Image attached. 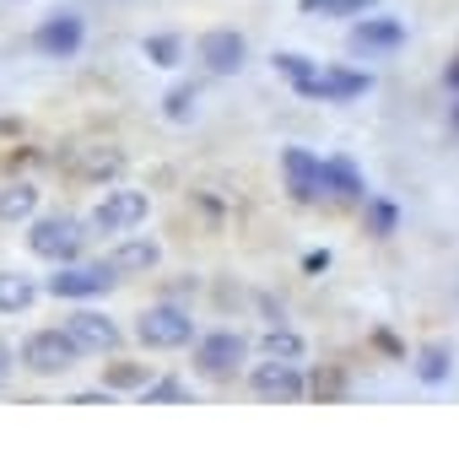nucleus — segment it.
Wrapping results in <instances>:
<instances>
[{
    "instance_id": "f257e3e1",
    "label": "nucleus",
    "mask_w": 459,
    "mask_h": 459,
    "mask_svg": "<svg viewBox=\"0 0 459 459\" xmlns=\"http://www.w3.org/2000/svg\"><path fill=\"white\" fill-rule=\"evenodd\" d=\"M87 244H92V227L71 211H39L28 221V255L44 265H71L87 255Z\"/></svg>"
},
{
    "instance_id": "f03ea898",
    "label": "nucleus",
    "mask_w": 459,
    "mask_h": 459,
    "mask_svg": "<svg viewBox=\"0 0 459 459\" xmlns=\"http://www.w3.org/2000/svg\"><path fill=\"white\" fill-rule=\"evenodd\" d=\"M195 378L200 384H233L238 373H249V335L233 325H211L195 335Z\"/></svg>"
},
{
    "instance_id": "7ed1b4c3",
    "label": "nucleus",
    "mask_w": 459,
    "mask_h": 459,
    "mask_svg": "<svg viewBox=\"0 0 459 459\" xmlns=\"http://www.w3.org/2000/svg\"><path fill=\"white\" fill-rule=\"evenodd\" d=\"M146 221H152V195L135 184H108L87 216L92 238H125V233H141Z\"/></svg>"
},
{
    "instance_id": "20e7f679",
    "label": "nucleus",
    "mask_w": 459,
    "mask_h": 459,
    "mask_svg": "<svg viewBox=\"0 0 459 459\" xmlns=\"http://www.w3.org/2000/svg\"><path fill=\"white\" fill-rule=\"evenodd\" d=\"M130 335H135V346H146V351H184V346H195V314H189L184 303L162 298V303H152V308L135 314Z\"/></svg>"
},
{
    "instance_id": "39448f33",
    "label": "nucleus",
    "mask_w": 459,
    "mask_h": 459,
    "mask_svg": "<svg viewBox=\"0 0 459 459\" xmlns=\"http://www.w3.org/2000/svg\"><path fill=\"white\" fill-rule=\"evenodd\" d=\"M82 357H87V351L71 341L65 325H39V330L22 341V351H17L22 373H33V378H65Z\"/></svg>"
},
{
    "instance_id": "423d86ee",
    "label": "nucleus",
    "mask_w": 459,
    "mask_h": 459,
    "mask_svg": "<svg viewBox=\"0 0 459 459\" xmlns=\"http://www.w3.org/2000/svg\"><path fill=\"white\" fill-rule=\"evenodd\" d=\"M411 44V22H400V17H389V12H368V17H357L351 28H346V55L351 60H389V55H400Z\"/></svg>"
},
{
    "instance_id": "0eeeda50",
    "label": "nucleus",
    "mask_w": 459,
    "mask_h": 459,
    "mask_svg": "<svg viewBox=\"0 0 459 459\" xmlns=\"http://www.w3.org/2000/svg\"><path fill=\"white\" fill-rule=\"evenodd\" d=\"M114 287H119V276L108 271V260H71V265H55V276L44 281V298L92 303V298H108Z\"/></svg>"
},
{
    "instance_id": "6e6552de",
    "label": "nucleus",
    "mask_w": 459,
    "mask_h": 459,
    "mask_svg": "<svg viewBox=\"0 0 459 459\" xmlns=\"http://www.w3.org/2000/svg\"><path fill=\"white\" fill-rule=\"evenodd\" d=\"M244 378H249V394L265 400V405H298V400H308V368H303V362L265 357V362H255Z\"/></svg>"
},
{
    "instance_id": "1a4fd4ad",
    "label": "nucleus",
    "mask_w": 459,
    "mask_h": 459,
    "mask_svg": "<svg viewBox=\"0 0 459 459\" xmlns=\"http://www.w3.org/2000/svg\"><path fill=\"white\" fill-rule=\"evenodd\" d=\"M33 55H44V60H76L82 49H87V17L82 12H49L39 28H33Z\"/></svg>"
},
{
    "instance_id": "9d476101",
    "label": "nucleus",
    "mask_w": 459,
    "mask_h": 459,
    "mask_svg": "<svg viewBox=\"0 0 459 459\" xmlns=\"http://www.w3.org/2000/svg\"><path fill=\"white\" fill-rule=\"evenodd\" d=\"M281 189L292 205H319L325 200V157L308 146H281Z\"/></svg>"
},
{
    "instance_id": "9b49d317",
    "label": "nucleus",
    "mask_w": 459,
    "mask_h": 459,
    "mask_svg": "<svg viewBox=\"0 0 459 459\" xmlns=\"http://www.w3.org/2000/svg\"><path fill=\"white\" fill-rule=\"evenodd\" d=\"M195 60L205 76H238L249 65V39L238 28H205L195 39Z\"/></svg>"
},
{
    "instance_id": "f8f14e48",
    "label": "nucleus",
    "mask_w": 459,
    "mask_h": 459,
    "mask_svg": "<svg viewBox=\"0 0 459 459\" xmlns=\"http://www.w3.org/2000/svg\"><path fill=\"white\" fill-rule=\"evenodd\" d=\"M373 92V71L368 65H319V76L308 82V103H330V108H346L357 98Z\"/></svg>"
},
{
    "instance_id": "ddd939ff",
    "label": "nucleus",
    "mask_w": 459,
    "mask_h": 459,
    "mask_svg": "<svg viewBox=\"0 0 459 459\" xmlns=\"http://www.w3.org/2000/svg\"><path fill=\"white\" fill-rule=\"evenodd\" d=\"M65 330H71V341H76L87 357H114V351L125 346L119 319H114V314H103V308H92V303H76V308H71V319H65Z\"/></svg>"
},
{
    "instance_id": "4468645a",
    "label": "nucleus",
    "mask_w": 459,
    "mask_h": 459,
    "mask_svg": "<svg viewBox=\"0 0 459 459\" xmlns=\"http://www.w3.org/2000/svg\"><path fill=\"white\" fill-rule=\"evenodd\" d=\"M108 271L125 281V276H152L157 265H162V244L157 238H141V233H125V238H114L108 244Z\"/></svg>"
},
{
    "instance_id": "2eb2a0df",
    "label": "nucleus",
    "mask_w": 459,
    "mask_h": 459,
    "mask_svg": "<svg viewBox=\"0 0 459 459\" xmlns=\"http://www.w3.org/2000/svg\"><path fill=\"white\" fill-rule=\"evenodd\" d=\"M325 200L330 205H362L368 200V178H362L357 157H346V152L325 157Z\"/></svg>"
},
{
    "instance_id": "dca6fc26",
    "label": "nucleus",
    "mask_w": 459,
    "mask_h": 459,
    "mask_svg": "<svg viewBox=\"0 0 459 459\" xmlns=\"http://www.w3.org/2000/svg\"><path fill=\"white\" fill-rule=\"evenodd\" d=\"M454 362H459L454 341H421V346L411 351V373H416V384H427V389L448 384V378H454Z\"/></svg>"
},
{
    "instance_id": "f3484780",
    "label": "nucleus",
    "mask_w": 459,
    "mask_h": 459,
    "mask_svg": "<svg viewBox=\"0 0 459 459\" xmlns=\"http://www.w3.org/2000/svg\"><path fill=\"white\" fill-rule=\"evenodd\" d=\"M39 184L33 178H12V184H0V227H22L39 216Z\"/></svg>"
},
{
    "instance_id": "a211bd4d",
    "label": "nucleus",
    "mask_w": 459,
    "mask_h": 459,
    "mask_svg": "<svg viewBox=\"0 0 459 459\" xmlns=\"http://www.w3.org/2000/svg\"><path fill=\"white\" fill-rule=\"evenodd\" d=\"M39 298H44V281H33L28 271H0V314H6V319L28 314Z\"/></svg>"
},
{
    "instance_id": "6ab92c4d",
    "label": "nucleus",
    "mask_w": 459,
    "mask_h": 459,
    "mask_svg": "<svg viewBox=\"0 0 459 459\" xmlns=\"http://www.w3.org/2000/svg\"><path fill=\"white\" fill-rule=\"evenodd\" d=\"M125 173V157L114 152V146H92V152H82V157H71V178H87V184H114Z\"/></svg>"
},
{
    "instance_id": "aec40b11",
    "label": "nucleus",
    "mask_w": 459,
    "mask_h": 459,
    "mask_svg": "<svg viewBox=\"0 0 459 459\" xmlns=\"http://www.w3.org/2000/svg\"><path fill=\"white\" fill-rule=\"evenodd\" d=\"M400 200H389V195H368L362 200V233L368 238H378V244H389L394 233H400Z\"/></svg>"
},
{
    "instance_id": "412c9836",
    "label": "nucleus",
    "mask_w": 459,
    "mask_h": 459,
    "mask_svg": "<svg viewBox=\"0 0 459 459\" xmlns=\"http://www.w3.org/2000/svg\"><path fill=\"white\" fill-rule=\"evenodd\" d=\"M152 378H157V368H146V362H135V357H108V368H103V384H108L114 394H141Z\"/></svg>"
},
{
    "instance_id": "4be33fe9",
    "label": "nucleus",
    "mask_w": 459,
    "mask_h": 459,
    "mask_svg": "<svg viewBox=\"0 0 459 459\" xmlns=\"http://www.w3.org/2000/svg\"><path fill=\"white\" fill-rule=\"evenodd\" d=\"M298 12L314 22H357V17L378 12V0H298Z\"/></svg>"
},
{
    "instance_id": "5701e85b",
    "label": "nucleus",
    "mask_w": 459,
    "mask_h": 459,
    "mask_svg": "<svg viewBox=\"0 0 459 459\" xmlns=\"http://www.w3.org/2000/svg\"><path fill=\"white\" fill-rule=\"evenodd\" d=\"M200 98H205V87H200V82H173V87L162 92V119H168V125H195Z\"/></svg>"
},
{
    "instance_id": "b1692460",
    "label": "nucleus",
    "mask_w": 459,
    "mask_h": 459,
    "mask_svg": "<svg viewBox=\"0 0 459 459\" xmlns=\"http://www.w3.org/2000/svg\"><path fill=\"white\" fill-rule=\"evenodd\" d=\"M184 33H146L141 39V55H146V65L152 71H178L184 65Z\"/></svg>"
},
{
    "instance_id": "393cba45",
    "label": "nucleus",
    "mask_w": 459,
    "mask_h": 459,
    "mask_svg": "<svg viewBox=\"0 0 459 459\" xmlns=\"http://www.w3.org/2000/svg\"><path fill=\"white\" fill-rule=\"evenodd\" d=\"M271 65H276V76H281L298 98H303V92H308V82L319 76V60H314V55H298V49H276V55H271Z\"/></svg>"
},
{
    "instance_id": "a878e982",
    "label": "nucleus",
    "mask_w": 459,
    "mask_h": 459,
    "mask_svg": "<svg viewBox=\"0 0 459 459\" xmlns=\"http://www.w3.org/2000/svg\"><path fill=\"white\" fill-rule=\"evenodd\" d=\"M260 351H265V357H281V362H303V357H308V341H303L298 330H287V325H265Z\"/></svg>"
},
{
    "instance_id": "bb28decb",
    "label": "nucleus",
    "mask_w": 459,
    "mask_h": 459,
    "mask_svg": "<svg viewBox=\"0 0 459 459\" xmlns=\"http://www.w3.org/2000/svg\"><path fill=\"white\" fill-rule=\"evenodd\" d=\"M141 400H146V405H189V400H195V384L178 378V373H157V378L141 389Z\"/></svg>"
},
{
    "instance_id": "cd10ccee",
    "label": "nucleus",
    "mask_w": 459,
    "mask_h": 459,
    "mask_svg": "<svg viewBox=\"0 0 459 459\" xmlns=\"http://www.w3.org/2000/svg\"><path fill=\"white\" fill-rule=\"evenodd\" d=\"M308 394H314V400H341V394H346V373H341V368L308 373Z\"/></svg>"
},
{
    "instance_id": "c85d7f7f",
    "label": "nucleus",
    "mask_w": 459,
    "mask_h": 459,
    "mask_svg": "<svg viewBox=\"0 0 459 459\" xmlns=\"http://www.w3.org/2000/svg\"><path fill=\"white\" fill-rule=\"evenodd\" d=\"M330 265H335L330 249H308V255H303V271H308V276H319V271H330Z\"/></svg>"
},
{
    "instance_id": "c756f323",
    "label": "nucleus",
    "mask_w": 459,
    "mask_h": 459,
    "mask_svg": "<svg viewBox=\"0 0 459 459\" xmlns=\"http://www.w3.org/2000/svg\"><path fill=\"white\" fill-rule=\"evenodd\" d=\"M17 368H22V362H17V351H12L6 341H0V384H6V378H12Z\"/></svg>"
},
{
    "instance_id": "7c9ffc66",
    "label": "nucleus",
    "mask_w": 459,
    "mask_h": 459,
    "mask_svg": "<svg viewBox=\"0 0 459 459\" xmlns=\"http://www.w3.org/2000/svg\"><path fill=\"white\" fill-rule=\"evenodd\" d=\"M373 346H378V351H389V357H400V351H405L394 330H378V335H373Z\"/></svg>"
},
{
    "instance_id": "2f4dec72",
    "label": "nucleus",
    "mask_w": 459,
    "mask_h": 459,
    "mask_svg": "<svg viewBox=\"0 0 459 459\" xmlns=\"http://www.w3.org/2000/svg\"><path fill=\"white\" fill-rule=\"evenodd\" d=\"M443 87H448V92H459V49H454V55H448V65H443Z\"/></svg>"
},
{
    "instance_id": "473e14b6",
    "label": "nucleus",
    "mask_w": 459,
    "mask_h": 459,
    "mask_svg": "<svg viewBox=\"0 0 459 459\" xmlns=\"http://www.w3.org/2000/svg\"><path fill=\"white\" fill-rule=\"evenodd\" d=\"M448 130L459 135V92H454V108H448Z\"/></svg>"
}]
</instances>
